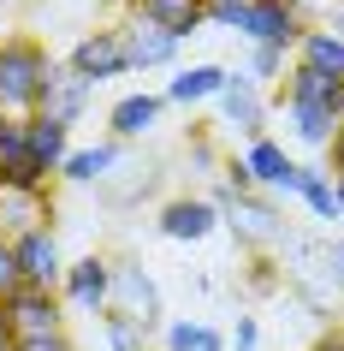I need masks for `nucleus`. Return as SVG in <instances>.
Returning a JSON list of instances; mask_svg holds the SVG:
<instances>
[{
	"instance_id": "nucleus-28",
	"label": "nucleus",
	"mask_w": 344,
	"mask_h": 351,
	"mask_svg": "<svg viewBox=\"0 0 344 351\" xmlns=\"http://www.w3.org/2000/svg\"><path fill=\"white\" fill-rule=\"evenodd\" d=\"M279 66H285V48H267V42H255V60H250V72H255V77H273Z\"/></svg>"
},
{
	"instance_id": "nucleus-38",
	"label": "nucleus",
	"mask_w": 344,
	"mask_h": 351,
	"mask_svg": "<svg viewBox=\"0 0 344 351\" xmlns=\"http://www.w3.org/2000/svg\"><path fill=\"white\" fill-rule=\"evenodd\" d=\"M220 6H250V0H220Z\"/></svg>"
},
{
	"instance_id": "nucleus-32",
	"label": "nucleus",
	"mask_w": 344,
	"mask_h": 351,
	"mask_svg": "<svg viewBox=\"0 0 344 351\" xmlns=\"http://www.w3.org/2000/svg\"><path fill=\"white\" fill-rule=\"evenodd\" d=\"M326 149H332V167H339V173H344V125L332 131V143H326Z\"/></svg>"
},
{
	"instance_id": "nucleus-21",
	"label": "nucleus",
	"mask_w": 344,
	"mask_h": 351,
	"mask_svg": "<svg viewBox=\"0 0 344 351\" xmlns=\"http://www.w3.org/2000/svg\"><path fill=\"white\" fill-rule=\"evenodd\" d=\"M113 161H119V149H113V143H95V149L66 155V167H59V173H66L72 185H101V179L113 173Z\"/></svg>"
},
{
	"instance_id": "nucleus-4",
	"label": "nucleus",
	"mask_w": 344,
	"mask_h": 351,
	"mask_svg": "<svg viewBox=\"0 0 344 351\" xmlns=\"http://www.w3.org/2000/svg\"><path fill=\"white\" fill-rule=\"evenodd\" d=\"M6 322H12V339H48V333H66L59 298L42 292V286H18V292L6 298Z\"/></svg>"
},
{
	"instance_id": "nucleus-25",
	"label": "nucleus",
	"mask_w": 344,
	"mask_h": 351,
	"mask_svg": "<svg viewBox=\"0 0 344 351\" xmlns=\"http://www.w3.org/2000/svg\"><path fill=\"white\" fill-rule=\"evenodd\" d=\"M166 351H226L214 328H202V322H172L166 328Z\"/></svg>"
},
{
	"instance_id": "nucleus-27",
	"label": "nucleus",
	"mask_w": 344,
	"mask_h": 351,
	"mask_svg": "<svg viewBox=\"0 0 344 351\" xmlns=\"http://www.w3.org/2000/svg\"><path fill=\"white\" fill-rule=\"evenodd\" d=\"M18 286H24L18 280V256H12V244H0V304L18 292Z\"/></svg>"
},
{
	"instance_id": "nucleus-3",
	"label": "nucleus",
	"mask_w": 344,
	"mask_h": 351,
	"mask_svg": "<svg viewBox=\"0 0 344 351\" xmlns=\"http://www.w3.org/2000/svg\"><path fill=\"white\" fill-rule=\"evenodd\" d=\"M107 315H125V322H137L143 333L155 328V315H161V292H155L148 268H137V262L113 268V298H107Z\"/></svg>"
},
{
	"instance_id": "nucleus-29",
	"label": "nucleus",
	"mask_w": 344,
	"mask_h": 351,
	"mask_svg": "<svg viewBox=\"0 0 344 351\" xmlns=\"http://www.w3.org/2000/svg\"><path fill=\"white\" fill-rule=\"evenodd\" d=\"M250 292H279V268L273 262H255L250 268Z\"/></svg>"
},
{
	"instance_id": "nucleus-34",
	"label": "nucleus",
	"mask_w": 344,
	"mask_h": 351,
	"mask_svg": "<svg viewBox=\"0 0 344 351\" xmlns=\"http://www.w3.org/2000/svg\"><path fill=\"white\" fill-rule=\"evenodd\" d=\"M315 351H344V333H332V339H321Z\"/></svg>"
},
{
	"instance_id": "nucleus-6",
	"label": "nucleus",
	"mask_w": 344,
	"mask_h": 351,
	"mask_svg": "<svg viewBox=\"0 0 344 351\" xmlns=\"http://www.w3.org/2000/svg\"><path fill=\"white\" fill-rule=\"evenodd\" d=\"M72 72L90 77V84H101V77H125L131 72L125 36H119V30H95V36H83L72 48Z\"/></svg>"
},
{
	"instance_id": "nucleus-37",
	"label": "nucleus",
	"mask_w": 344,
	"mask_h": 351,
	"mask_svg": "<svg viewBox=\"0 0 344 351\" xmlns=\"http://www.w3.org/2000/svg\"><path fill=\"white\" fill-rule=\"evenodd\" d=\"M332 191H339V215H344V173H339V179H332Z\"/></svg>"
},
{
	"instance_id": "nucleus-9",
	"label": "nucleus",
	"mask_w": 344,
	"mask_h": 351,
	"mask_svg": "<svg viewBox=\"0 0 344 351\" xmlns=\"http://www.w3.org/2000/svg\"><path fill=\"white\" fill-rule=\"evenodd\" d=\"M137 19L166 30L172 42H184V36H196L202 24H208V0H137Z\"/></svg>"
},
{
	"instance_id": "nucleus-24",
	"label": "nucleus",
	"mask_w": 344,
	"mask_h": 351,
	"mask_svg": "<svg viewBox=\"0 0 344 351\" xmlns=\"http://www.w3.org/2000/svg\"><path fill=\"white\" fill-rule=\"evenodd\" d=\"M291 125H297V137L303 143H332V131H339V119H332V108H303V101H291Z\"/></svg>"
},
{
	"instance_id": "nucleus-5",
	"label": "nucleus",
	"mask_w": 344,
	"mask_h": 351,
	"mask_svg": "<svg viewBox=\"0 0 344 351\" xmlns=\"http://www.w3.org/2000/svg\"><path fill=\"white\" fill-rule=\"evenodd\" d=\"M12 256H18V280H24V286L54 292L59 280H66V256H59V239L48 232V226H36V232L12 239Z\"/></svg>"
},
{
	"instance_id": "nucleus-33",
	"label": "nucleus",
	"mask_w": 344,
	"mask_h": 351,
	"mask_svg": "<svg viewBox=\"0 0 344 351\" xmlns=\"http://www.w3.org/2000/svg\"><path fill=\"white\" fill-rule=\"evenodd\" d=\"M0 351H12V322H6V304H0Z\"/></svg>"
},
{
	"instance_id": "nucleus-26",
	"label": "nucleus",
	"mask_w": 344,
	"mask_h": 351,
	"mask_svg": "<svg viewBox=\"0 0 344 351\" xmlns=\"http://www.w3.org/2000/svg\"><path fill=\"white\" fill-rule=\"evenodd\" d=\"M107 339H113V351H143V328L125 322V315H107Z\"/></svg>"
},
{
	"instance_id": "nucleus-1",
	"label": "nucleus",
	"mask_w": 344,
	"mask_h": 351,
	"mask_svg": "<svg viewBox=\"0 0 344 351\" xmlns=\"http://www.w3.org/2000/svg\"><path fill=\"white\" fill-rule=\"evenodd\" d=\"M54 77V60H48V48L30 36H12V42H0V108H12V113H36L42 101V84Z\"/></svg>"
},
{
	"instance_id": "nucleus-20",
	"label": "nucleus",
	"mask_w": 344,
	"mask_h": 351,
	"mask_svg": "<svg viewBox=\"0 0 344 351\" xmlns=\"http://www.w3.org/2000/svg\"><path fill=\"white\" fill-rule=\"evenodd\" d=\"M161 95H125V101H113V131L119 137H143V131H155V119H161Z\"/></svg>"
},
{
	"instance_id": "nucleus-35",
	"label": "nucleus",
	"mask_w": 344,
	"mask_h": 351,
	"mask_svg": "<svg viewBox=\"0 0 344 351\" xmlns=\"http://www.w3.org/2000/svg\"><path fill=\"white\" fill-rule=\"evenodd\" d=\"M332 262H339V286H344V244H332Z\"/></svg>"
},
{
	"instance_id": "nucleus-23",
	"label": "nucleus",
	"mask_w": 344,
	"mask_h": 351,
	"mask_svg": "<svg viewBox=\"0 0 344 351\" xmlns=\"http://www.w3.org/2000/svg\"><path fill=\"white\" fill-rule=\"evenodd\" d=\"M297 191H303V203L321 221H339V191H332V179H326L321 167H297Z\"/></svg>"
},
{
	"instance_id": "nucleus-18",
	"label": "nucleus",
	"mask_w": 344,
	"mask_h": 351,
	"mask_svg": "<svg viewBox=\"0 0 344 351\" xmlns=\"http://www.w3.org/2000/svg\"><path fill=\"white\" fill-rule=\"evenodd\" d=\"M220 108H226V125H237V131H261V95L250 90V72H237L226 90H220Z\"/></svg>"
},
{
	"instance_id": "nucleus-13",
	"label": "nucleus",
	"mask_w": 344,
	"mask_h": 351,
	"mask_svg": "<svg viewBox=\"0 0 344 351\" xmlns=\"http://www.w3.org/2000/svg\"><path fill=\"white\" fill-rule=\"evenodd\" d=\"M226 226H232L243 244H273V239H279V215H273L261 197H250V191L226 203Z\"/></svg>"
},
{
	"instance_id": "nucleus-16",
	"label": "nucleus",
	"mask_w": 344,
	"mask_h": 351,
	"mask_svg": "<svg viewBox=\"0 0 344 351\" xmlns=\"http://www.w3.org/2000/svg\"><path fill=\"white\" fill-rule=\"evenodd\" d=\"M226 84H232V72L208 60V66H190V72H178V77H172V84H166V101L190 108V101H208V95H220Z\"/></svg>"
},
{
	"instance_id": "nucleus-39",
	"label": "nucleus",
	"mask_w": 344,
	"mask_h": 351,
	"mask_svg": "<svg viewBox=\"0 0 344 351\" xmlns=\"http://www.w3.org/2000/svg\"><path fill=\"white\" fill-rule=\"evenodd\" d=\"M339 30H344V0H339Z\"/></svg>"
},
{
	"instance_id": "nucleus-40",
	"label": "nucleus",
	"mask_w": 344,
	"mask_h": 351,
	"mask_svg": "<svg viewBox=\"0 0 344 351\" xmlns=\"http://www.w3.org/2000/svg\"><path fill=\"white\" fill-rule=\"evenodd\" d=\"M0 244H6V232H0Z\"/></svg>"
},
{
	"instance_id": "nucleus-36",
	"label": "nucleus",
	"mask_w": 344,
	"mask_h": 351,
	"mask_svg": "<svg viewBox=\"0 0 344 351\" xmlns=\"http://www.w3.org/2000/svg\"><path fill=\"white\" fill-rule=\"evenodd\" d=\"M332 119H339V125H344V90H339V101H332Z\"/></svg>"
},
{
	"instance_id": "nucleus-14",
	"label": "nucleus",
	"mask_w": 344,
	"mask_h": 351,
	"mask_svg": "<svg viewBox=\"0 0 344 351\" xmlns=\"http://www.w3.org/2000/svg\"><path fill=\"white\" fill-rule=\"evenodd\" d=\"M66 131H72V125L42 119V113H30V119H24V143H30V155H36L42 173H59V167H66Z\"/></svg>"
},
{
	"instance_id": "nucleus-17",
	"label": "nucleus",
	"mask_w": 344,
	"mask_h": 351,
	"mask_svg": "<svg viewBox=\"0 0 344 351\" xmlns=\"http://www.w3.org/2000/svg\"><path fill=\"white\" fill-rule=\"evenodd\" d=\"M119 36H125V54H131V72H137V66H166V60H172V48H178V42L166 36V30H155V24H131V30H119Z\"/></svg>"
},
{
	"instance_id": "nucleus-11",
	"label": "nucleus",
	"mask_w": 344,
	"mask_h": 351,
	"mask_svg": "<svg viewBox=\"0 0 344 351\" xmlns=\"http://www.w3.org/2000/svg\"><path fill=\"white\" fill-rule=\"evenodd\" d=\"M214 221H220V208L202 203V197H178V203L161 208V232H166V239H178V244L208 239V232H214Z\"/></svg>"
},
{
	"instance_id": "nucleus-31",
	"label": "nucleus",
	"mask_w": 344,
	"mask_h": 351,
	"mask_svg": "<svg viewBox=\"0 0 344 351\" xmlns=\"http://www.w3.org/2000/svg\"><path fill=\"white\" fill-rule=\"evenodd\" d=\"M255 339H261V328H255L250 315H237V333H232V346H237V351H255Z\"/></svg>"
},
{
	"instance_id": "nucleus-30",
	"label": "nucleus",
	"mask_w": 344,
	"mask_h": 351,
	"mask_svg": "<svg viewBox=\"0 0 344 351\" xmlns=\"http://www.w3.org/2000/svg\"><path fill=\"white\" fill-rule=\"evenodd\" d=\"M12 351H72L66 333H48V339H12Z\"/></svg>"
},
{
	"instance_id": "nucleus-10",
	"label": "nucleus",
	"mask_w": 344,
	"mask_h": 351,
	"mask_svg": "<svg viewBox=\"0 0 344 351\" xmlns=\"http://www.w3.org/2000/svg\"><path fill=\"white\" fill-rule=\"evenodd\" d=\"M66 298H72V310H107L113 298V262L101 256H83L66 268Z\"/></svg>"
},
{
	"instance_id": "nucleus-19",
	"label": "nucleus",
	"mask_w": 344,
	"mask_h": 351,
	"mask_svg": "<svg viewBox=\"0 0 344 351\" xmlns=\"http://www.w3.org/2000/svg\"><path fill=\"white\" fill-rule=\"evenodd\" d=\"M297 48H303V66H315V72L344 84V30H303Z\"/></svg>"
},
{
	"instance_id": "nucleus-7",
	"label": "nucleus",
	"mask_w": 344,
	"mask_h": 351,
	"mask_svg": "<svg viewBox=\"0 0 344 351\" xmlns=\"http://www.w3.org/2000/svg\"><path fill=\"white\" fill-rule=\"evenodd\" d=\"M42 173L30 143H24V119H6V137H0V191H42Z\"/></svg>"
},
{
	"instance_id": "nucleus-12",
	"label": "nucleus",
	"mask_w": 344,
	"mask_h": 351,
	"mask_svg": "<svg viewBox=\"0 0 344 351\" xmlns=\"http://www.w3.org/2000/svg\"><path fill=\"white\" fill-rule=\"evenodd\" d=\"M243 173H250V185L297 191V161H285V149L267 143V137H255V143H250V155H243Z\"/></svg>"
},
{
	"instance_id": "nucleus-15",
	"label": "nucleus",
	"mask_w": 344,
	"mask_h": 351,
	"mask_svg": "<svg viewBox=\"0 0 344 351\" xmlns=\"http://www.w3.org/2000/svg\"><path fill=\"white\" fill-rule=\"evenodd\" d=\"M54 208H48V197L42 191H0V232H36L42 221H48Z\"/></svg>"
},
{
	"instance_id": "nucleus-2",
	"label": "nucleus",
	"mask_w": 344,
	"mask_h": 351,
	"mask_svg": "<svg viewBox=\"0 0 344 351\" xmlns=\"http://www.w3.org/2000/svg\"><path fill=\"white\" fill-rule=\"evenodd\" d=\"M237 30L250 42H267V48H291L303 42V19H297V0H250L237 12Z\"/></svg>"
},
{
	"instance_id": "nucleus-22",
	"label": "nucleus",
	"mask_w": 344,
	"mask_h": 351,
	"mask_svg": "<svg viewBox=\"0 0 344 351\" xmlns=\"http://www.w3.org/2000/svg\"><path fill=\"white\" fill-rule=\"evenodd\" d=\"M291 101H303V108H332V101H339V77H326V72H315V66H297V72H291Z\"/></svg>"
},
{
	"instance_id": "nucleus-8",
	"label": "nucleus",
	"mask_w": 344,
	"mask_h": 351,
	"mask_svg": "<svg viewBox=\"0 0 344 351\" xmlns=\"http://www.w3.org/2000/svg\"><path fill=\"white\" fill-rule=\"evenodd\" d=\"M90 77H77L72 66H66V72H59L54 66V77H48V84H42V101H36V113L42 119H59V125H77V113L90 108Z\"/></svg>"
}]
</instances>
